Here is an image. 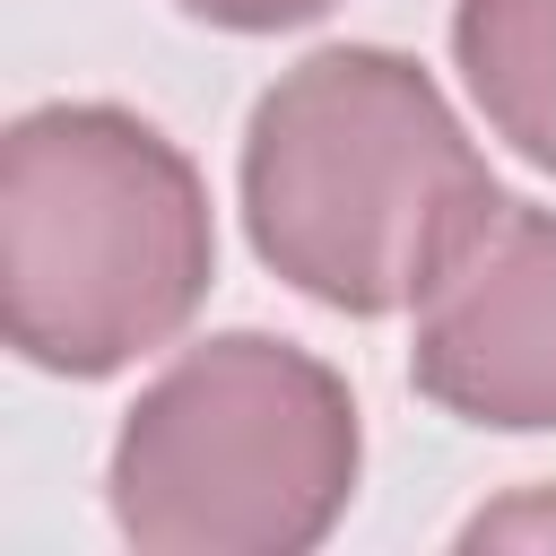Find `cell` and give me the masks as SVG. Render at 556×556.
Here are the masks:
<instances>
[{
    "label": "cell",
    "mask_w": 556,
    "mask_h": 556,
    "mask_svg": "<svg viewBox=\"0 0 556 556\" xmlns=\"http://www.w3.org/2000/svg\"><path fill=\"white\" fill-rule=\"evenodd\" d=\"M495 208L504 191L460 113L391 43L295 61L243 122V235L269 278L330 313L426 304Z\"/></svg>",
    "instance_id": "6da1fadb"
},
{
    "label": "cell",
    "mask_w": 556,
    "mask_h": 556,
    "mask_svg": "<svg viewBox=\"0 0 556 556\" xmlns=\"http://www.w3.org/2000/svg\"><path fill=\"white\" fill-rule=\"evenodd\" d=\"M217 278L200 165L130 104H35L0 139V330L26 365L104 382L182 339Z\"/></svg>",
    "instance_id": "7a4b0ae2"
},
{
    "label": "cell",
    "mask_w": 556,
    "mask_h": 556,
    "mask_svg": "<svg viewBox=\"0 0 556 556\" xmlns=\"http://www.w3.org/2000/svg\"><path fill=\"white\" fill-rule=\"evenodd\" d=\"M365 469L348 382L269 330L182 348L113 434V521L139 556H304Z\"/></svg>",
    "instance_id": "3957f363"
},
{
    "label": "cell",
    "mask_w": 556,
    "mask_h": 556,
    "mask_svg": "<svg viewBox=\"0 0 556 556\" xmlns=\"http://www.w3.org/2000/svg\"><path fill=\"white\" fill-rule=\"evenodd\" d=\"M408 382L495 434H556V208L504 200L495 226L434 278Z\"/></svg>",
    "instance_id": "277c9868"
},
{
    "label": "cell",
    "mask_w": 556,
    "mask_h": 556,
    "mask_svg": "<svg viewBox=\"0 0 556 556\" xmlns=\"http://www.w3.org/2000/svg\"><path fill=\"white\" fill-rule=\"evenodd\" d=\"M452 52L486 130L556 174V0H460Z\"/></svg>",
    "instance_id": "5b68a950"
},
{
    "label": "cell",
    "mask_w": 556,
    "mask_h": 556,
    "mask_svg": "<svg viewBox=\"0 0 556 556\" xmlns=\"http://www.w3.org/2000/svg\"><path fill=\"white\" fill-rule=\"evenodd\" d=\"M460 547H556V486H530L460 530Z\"/></svg>",
    "instance_id": "8992f818"
},
{
    "label": "cell",
    "mask_w": 556,
    "mask_h": 556,
    "mask_svg": "<svg viewBox=\"0 0 556 556\" xmlns=\"http://www.w3.org/2000/svg\"><path fill=\"white\" fill-rule=\"evenodd\" d=\"M200 26H226V35H278V26H304L339 0H182Z\"/></svg>",
    "instance_id": "52a82bcc"
}]
</instances>
